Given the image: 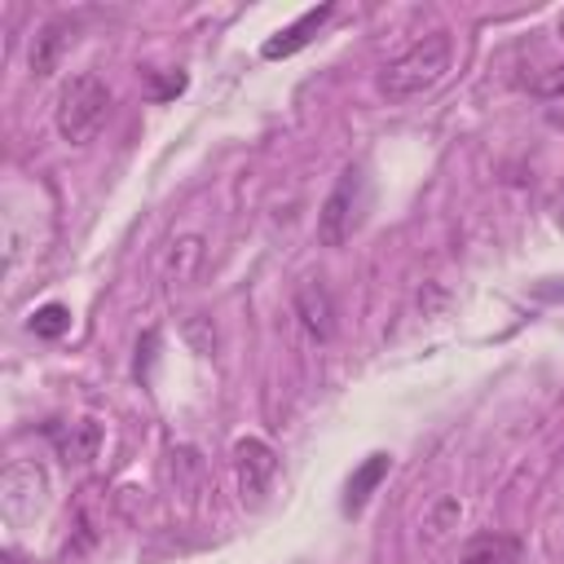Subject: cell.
Here are the masks:
<instances>
[{"instance_id": "6da1fadb", "label": "cell", "mask_w": 564, "mask_h": 564, "mask_svg": "<svg viewBox=\"0 0 564 564\" xmlns=\"http://www.w3.org/2000/svg\"><path fill=\"white\" fill-rule=\"evenodd\" d=\"M454 62V44H449V31H432L423 40H414L405 53H397L383 70H379V93L388 101H410V97H423L427 88H436L445 79Z\"/></svg>"}, {"instance_id": "7a4b0ae2", "label": "cell", "mask_w": 564, "mask_h": 564, "mask_svg": "<svg viewBox=\"0 0 564 564\" xmlns=\"http://www.w3.org/2000/svg\"><path fill=\"white\" fill-rule=\"evenodd\" d=\"M110 101H115V97H110V88H106V79H101L97 70L70 75V79L62 84V93H57V106H53V119H57L62 141H70V145L93 141V137L101 132L106 115H110Z\"/></svg>"}, {"instance_id": "3957f363", "label": "cell", "mask_w": 564, "mask_h": 564, "mask_svg": "<svg viewBox=\"0 0 564 564\" xmlns=\"http://www.w3.org/2000/svg\"><path fill=\"white\" fill-rule=\"evenodd\" d=\"M366 212H370V181H366V167L352 163V167L339 172L335 189L326 194V203L317 212V242L322 247H344L366 225Z\"/></svg>"}, {"instance_id": "277c9868", "label": "cell", "mask_w": 564, "mask_h": 564, "mask_svg": "<svg viewBox=\"0 0 564 564\" xmlns=\"http://www.w3.org/2000/svg\"><path fill=\"white\" fill-rule=\"evenodd\" d=\"M234 463H238V485H242V498H264L273 476H278V454L269 441L260 436H242L234 445Z\"/></svg>"}, {"instance_id": "5b68a950", "label": "cell", "mask_w": 564, "mask_h": 564, "mask_svg": "<svg viewBox=\"0 0 564 564\" xmlns=\"http://www.w3.org/2000/svg\"><path fill=\"white\" fill-rule=\"evenodd\" d=\"M330 13H335V4H317V9H304L291 26H282L278 35H269L264 44H260V53L269 57V62H278V57H295L300 48H308L313 44V35L330 22Z\"/></svg>"}, {"instance_id": "8992f818", "label": "cell", "mask_w": 564, "mask_h": 564, "mask_svg": "<svg viewBox=\"0 0 564 564\" xmlns=\"http://www.w3.org/2000/svg\"><path fill=\"white\" fill-rule=\"evenodd\" d=\"M295 317L313 339H330L335 335V304H330V291L317 278H304L295 286Z\"/></svg>"}, {"instance_id": "52a82bcc", "label": "cell", "mask_w": 564, "mask_h": 564, "mask_svg": "<svg viewBox=\"0 0 564 564\" xmlns=\"http://www.w3.org/2000/svg\"><path fill=\"white\" fill-rule=\"evenodd\" d=\"M70 40H75V22H70V18H53V22L35 35V44H31V70H35V79H44V75L57 70L62 53L70 48Z\"/></svg>"}, {"instance_id": "ba28073f", "label": "cell", "mask_w": 564, "mask_h": 564, "mask_svg": "<svg viewBox=\"0 0 564 564\" xmlns=\"http://www.w3.org/2000/svg\"><path fill=\"white\" fill-rule=\"evenodd\" d=\"M520 538L516 533H476L467 546H463V555H458V564H520Z\"/></svg>"}, {"instance_id": "9c48e42d", "label": "cell", "mask_w": 564, "mask_h": 564, "mask_svg": "<svg viewBox=\"0 0 564 564\" xmlns=\"http://www.w3.org/2000/svg\"><path fill=\"white\" fill-rule=\"evenodd\" d=\"M388 467H392V458L388 454H370L352 476H348V494H344V511L348 516H357L361 507H366V498L375 494V485L388 476Z\"/></svg>"}, {"instance_id": "30bf717a", "label": "cell", "mask_w": 564, "mask_h": 564, "mask_svg": "<svg viewBox=\"0 0 564 564\" xmlns=\"http://www.w3.org/2000/svg\"><path fill=\"white\" fill-rule=\"evenodd\" d=\"M31 330L40 335V339H62L66 330H70V308L66 304H44V308H35V317H31Z\"/></svg>"}, {"instance_id": "8fae6325", "label": "cell", "mask_w": 564, "mask_h": 564, "mask_svg": "<svg viewBox=\"0 0 564 564\" xmlns=\"http://www.w3.org/2000/svg\"><path fill=\"white\" fill-rule=\"evenodd\" d=\"M529 88H533L538 97H560V93H564V66H546V75H533Z\"/></svg>"}, {"instance_id": "7c38bea8", "label": "cell", "mask_w": 564, "mask_h": 564, "mask_svg": "<svg viewBox=\"0 0 564 564\" xmlns=\"http://www.w3.org/2000/svg\"><path fill=\"white\" fill-rule=\"evenodd\" d=\"M454 516H458V502H441V511H436V516L427 520V529H432V538H441V533H445V524H449Z\"/></svg>"}, {"instance_id": "4fadbf2b", "label": "cell", "mask_w": 564, "mask_h": 564, "mask_svg": "<svg viewBox=\"0 0 564 564\" xmlns=\"http://www.w3.org/2000/svg\"><path fill=\"white\" fill-rule=\"evenodd\" d=\"M4 564H18V555H13V551H4Z\"/></svg>"}, {"instance_id": "5bb4252c", "label": "cell", "mask_w": 564, "mask_h": 564, "mask_svg": "<svg viewBox=\"0 0 564 564\" xmlns=\"http://www.w3.org/2000/svg\"><path fill=\"white\" fill-rule=\"evenodd\" d=\"M560 35H564V13H560Z\"/></svg>"}]
</instances>
